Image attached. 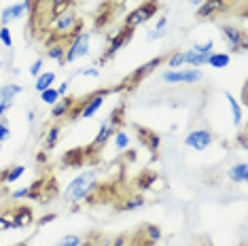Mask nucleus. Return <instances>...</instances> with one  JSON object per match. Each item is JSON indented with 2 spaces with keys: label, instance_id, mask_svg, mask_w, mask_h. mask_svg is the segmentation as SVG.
Segmentation results:
<instances>
[{
  "label": "nucleus",
  "instance_id": "f257e3e1",
  "mask_svg": "<svg viewBox=\"0 0 248 246\" xmlns=\"http://www.w3.org/2000/svg\"><path fill=\"white\" fill-rule=\"evenodd\" d=\"M98 172L95 170H87V172H81L77 174L72 181L66 184V189L62 191V198L64 202L68 204H81V202H87L92 198V193H95L98 189Z\"/></svg>",
  "mask_w": 248,
  "mask_h": 246
},
{
  "label": "nucleus",
  "instance_id": "f03ea898",
  "mask_svg": "<svg viewBox=\"0 0 248 246\" xmlns=\"http://www.w3.org/2000/svg\"><path fill=\"white\" fill-rule=\"evenodd\" d=\"M161 81L166 85H195V83L204 81V72L202 68H176V70H163L161 72Z\"/></svg>",
  "mask_w": 248,
  "mask_h": 246
},
{
  "label": "nucleus",
  "instance_id": "7ed1b4c3",
  "mask_svg": "<svg viewBox=\"0 0 248 246\" xmlns=\"http://www.w3.org/2000/svg\"><path fill=\"white\" fill-rule=\"evenodd\" d=\"M92 51V36L87 32H78L70 38V45L64 53V64H75V62L87 58Z\"/></svg>",
  "mask_w": 248,
  "mask_h": 246
},
{
  "label": "nucleus",
  "instance_id": "20e7f679",
  "mask_svg": "<svg viewBox=\"0 0 248 246\" xmlns=\"http://www.w3.org/2000/svg\"><path fill=\"white\" fill-rule=\"evenodd\" d=\"M121 115H123V108H117V110H112V113L106 117V119L100 123V127H98V134H95V138H93V144L89 149H100V147H104L106 142L110 140L112 136H115V132L119 130V125H121Z\"/></svg>",
  "mask_w": 248,
  "mask_h": 246
},
{
  "label": "nucleus",
  "instance_id": "39448f33",
  "mask_svg": "<svg viewBox=\"0 0 248 246\" xmlns=\"http://www.w3.org/2000/svg\"><path fill=\"white\" fill-rule=\"evenodd\" d=\"M159 13V2L157 0H146V2L138 4L134 11H129L127 17H125V28H138V26H144L146 21H151L155 15Z\"/></svg>",
  "mask_w": 248,
  "mask_h": 246
},
{
  "label": "nucleus",
  "instance_id": "423d86ee",
  "mask_svg": "<svg viewBox=\"0 0 248 246\" xmlns=\"http://www.w3.org/2000/svg\"><path fill=\"white\" fill-rule=\"evenodd\" d=\"M214 142V134L208 130V127H197V130H191L187 136H185L183 144L187 149H193L197 151V153H204V151H208L212 147Z\"/></svg>",
  "mask_w": 248,
  "mask_h": 246
},
{
  "label": "nucleus",
  "instance_id": "0eeeda50",
  "mask_svg": "<svg viewBox=\"0 0 248 246\" xmlns=\"http://www.w3.org/2000/svg\"><path fill=\"white\" fill-rule=\"evenodd\" d=\"M221 32L225 36V43H227L229 51H233V53H238V51L244 53L246 51V47H248V45H246V36H244V32H242L238 26H233V24L221 26Z\"/></svg>",
  "mask_w": 248,
  "mask_h": 246
},
{
  "label": "nucleus",
  "instance_id": "6e6552de",
  "mask_svg": "<svg viewBox=\"0 0 248 246\" xmlns=\"http://www.w3.org/2000/svg\"><path fill=\"white\" fill-rule=\"evenodd\" d=\"M110 92L112 89H100V92L92 93V98L85 100L83 106L78 108V117H81V119H92V117H95L98 115V110L104 106V100H106V96H108Z\"/></svg>",
  "mask_w": 248,
  "mask_h": 246
},
{
  "label": "nucleus",
  "instance_id": "1a4fd4ad",
  "mask_svg": "<svg viewBox=\"0 0 248 246\" xmlns=\"http://www.w3.org/2000/svg\"><path fill=\"white\" fill-rule=\"evenodd\" d=\"M32 0H21V2H13L9 7L0 11V26H9L11 21H19L26 17V13L30 11Z\"/></svg>",
  "mask_w": 248,
  "mask_h": 246
},
{
  "label": "nucleus",
  "instance_id": "9d476101",
  "mask_svg": "<svg viewBox=\"0 0 248 246\" xmlns=\"http://www.w3.org/2000/svg\"><path fill=\"white\" fill-rule=\"evenodd\" d=\"M77 13L72 9H64V11H60L58 15H55V19L51 21V28H53V32L55 34H60V36H70L72 34V28H75L77 24Z\"/></svg>",
  "mask_w": 248,
  "mask_h": 246
},
{
  "label": "nucleus",
  "instance_id": "9b49d317",
  "mask_svg": "<svg viewBox=\"0 0 248 246\" xmlns=\"http://www.w3.org/2000/svg\"><path fill=\"white\" fill-rule=\"evenodd\" d=\"M132 36H134V30H132V28H125V26H123L121 30L115 34V38H110V45H108V49H106V53H104V60H102V62H98L95 66L100 68V66H102L106 60H112V58H115V53L119 51V49H121L123 45H125Z\"/></svg>",
  "mask_w": 248,
  "mask_h": 246
},
{
  "label": "nucleus",
  "instance_id": "f8f14e48",
  "mask_svg": "<svg viewBox=\"0 0 248 246\" xmlns=\"http://www.w3.org/2000/svg\"><path fill=\"white\" fill-rule=\"evenodd\" d=\"M34 210L28 206H19L17 210H13V229H26L34 225Z\"/></svg>",
  "mask_w": 248,
  "mask_h": 246
},
{
  "label": "nucleus",
  "instance_id": "ddd939ff",
  "mask_svg": "<svg viewBox=\"0 0 248 246\" xmlns=\"http://www.w3.org/2000/svg\"><path fill=\"white\" fill-rule=\"evenodd\" d=\"M223 98L227 100V104H229V113H231V123H233V127H240L242 121H244V110H242V104L235 100V96L231 92H223Z\"/></svg>",
  "mask_w": 248,
  "mask_h": 246
},
{
  "label": "nucleus",
  "instance_id": "4468645a",
  "mask_svg": "<svg viewBox=\"0 0 248 246\" xmlns=\"http://www.w3.org/2000/svg\"><path fill=\"white\" fill-rule=\"evenodd\" d=\"M225 7V0H206L204 4L195 9V17L197 19H210L212 15H217L218 11Z\"/></svg>",
  "mask_w": 248,
  "mask_h": 246
},
{
  "label": "nucleus",
  "instance_id": "2eb2a0df",
  "mask_svg": "<svg viewBox=\"0 0 248 246\" xmlns=\"http://www.w3.org/2000/svg\"><path fill=\"white\" fill-rule=\"evenodd\" d=\"M163 60H166V58H155V60H151V62H146V64H142V66H140V68L136 70V72H134V75L132 77H129V83H132V85H136V83H140V81H142L144 79V77H149L151 75V72H153L155 68H159V66H161V62Z\"/></svg>",
  "mask_w": 248,
  "mask_h": 246
},
{
  "label": "nucleus",
  "instance_id": "dca6fc26",
  "mask_svg": "<svg viewBox=\"0 0 248 246\" xmlns=\"http://www.w3.org/2000/svg\"><path fill=\"white\" fill-rule=\"evenodd\" d=\"M229 64H231V55L227 51H212V53H208V64L206 66H210V68L225 70V68H229Z\"/></svg>",
  "mask_w": 248,
  "mask_h": 246
},
{
  "label": "nucleus",
  "instance_id": "f3484780",
  "mask_svg": "<svg viewBox=\"0 0 248 246\" xmlns=\"http://www.w3.org/2000/svg\"><path fill=\"white\" fill-rule=\"evenodd\" d=\"M55 81H58V72L43 70L41 75L34 79V89L41 93V92H45V89H49V87H55Z\"/></svg>",
  "mask_w": 248,
  "mask_h": 246
},
{
  "label": "nucleus",
  "instance_id": "a211bd4d",
  "mask_svg": "<svg viewBox=\"0 0 248 246\" xmlns=\"http://www.w3.org/2000/svg\"><path fill=\"white\" fill-rule=\"evenodd\" d=\"M227 178L231 183H240V184H244L248 181V166H246V161H238V164H233L227 170Z\"/></svg>",
  "mask_w": 248,
  "mask_h": 246
},
{
  "label": "nucleus",
  "instance_id": "6ab92c4d",
  "mask_svg": "<svg viewBox=\"0 0 248 246\" xmlns=\"http://www.w3.org/2000/svg\"><path fill=\"white\" fill-rule=\"evenodd\" d=\"M72 104H75V98L72 96H64V100L60 98V102L51 106V117L53 119H64L66 115H70Z\"/></svg>",
  "mask_w": 248,
  "mask_h": 246
},
{
  "label": "nucleus",
  "instance_id": "aec40b11",
  "mask_svg": "<svg viewBox=\"0 0 248 246\" xmlns=\"http://www.w3.org/2000/svg\"><path fill=\"white\" fill-rule=\"evenodd\" d=\"M185 55V66H189V68H204L208 64V53H197L193 49H187V51H183Z\"/></svg>",
  "mask_w": 248,
  "mask_h": 246
},
{
  "label": "nucleus",
  "instance_id": "412c9836",
  "mask_svg": "<svg viewBox=\"0 0 248 246\" xmlns=\"http://www.w3.org/2000/svg\"><path fill=\"white\" fill-rule=\"evenodd\" d=\"M24 92V87L19 83H7L0 87V102H15V98Z\"/></svg>",
  "mask_w": 248,
  "mask_h": 246
},
{
  "label": "nucleus",
  "instance_id": "4be33fe9",
  "mask_svg": "<svg viewBox=\"0 0 248 246\" xmlns=\"http://www.w3.org/2000/svg\"><path fill=\"white\" fill-rule=\"evenodd\" d=\"M26 174V166H21V164H17V166H13V168H9L7 172L2 170V174H0V181L2 183H7V184H13V183H17L21 176Z\"/></svg>",
  "mask_w": 248,
  "mask_h": 246
},
{
  "label": "nucleus",
  "instance_id": "5701e85b",
  "mask_svg": "<svg viewBox=\"0 0 248 246\" xmlns=\"http://www.w3.org/2000/svg\"><path fill=\"white\" fill-rule=\"evenodd\" d=\"M60 134H62V127L60 125H51L47 130V134H45V151H53L55 147H58L60 142Z\"/></svg>",
  "mask_w": 248,
  "mask_h": 246
},
{
  "label": "nucleus",
  "instance_id": "b1692460",
  "mask_svg": "<svg viewBox=\"0 0 248 246\" xmlns=\"http://www.w3.org/2000/svg\"><path fill=\"white\" fill-rule=\"evenodd\" d=\"M112 144H115V149L119 151V153H123V151H127L129 149V144H132V140H129V134L125 130H117L115 132V136L110 138Z\"/></svg>",
  "mask_w": 248,
  "mask_h": 246
},
{
  "label": "nucleus",
  "instance_id": "393cba45",
  "mask_svg": "<svg viewBox=\"0 0 248 246\" xmlns=\"http://www.w3.org/2000/svg\"><path fill=\"white\" fill-rule=\"evenodd\" d=\"M64 53H66V49H64V45L62 43H55V45H49L47 47V60L58 62L60 66H66L64 64Z\"/></svg>",
  "mask_w": 248,
  "mask_h": 246
},
{
  "label": "nucleus",
  "instance_id": "a878e982",
  "mask_svg": "<svg viewBox=\"0 0 248 246\" xmlns=\"http://www.w3.org/2000/svg\"><path fill=\"white\" fill-rule=\"evenodd\" d=\"M163 62H166L168 70H176V68H183L185 66V55H183V51H172Z\"/></svg>",
  "mask_w": 248,
  "mask_h": 246
},
{
  "label": "nucleus",
  "instance_id": "bb28decb",
  "mask_svg": "<svg viewBox=\"0 0 248 246\" xmlns=\"http://www.w3.org/2000/svg\"><path fill=\"white\" fill-rule=\"evenodd\" d=\"M38 96H41V102H43L45 106H53V104H58V102H60V98H62L55 87L45 89V92H41Z\"/></svg>",
  "mask_w": 248,
  "mask_h": 246
},
{
  "label": "nucleus",
  "instance_id": "cd10ccee",
  "mask_svg": "<svg viewBox=\"0 0 248 246\" xmlns=\"http://www.w3.org/2000/svg\"><path fill=\"white\" fill-rule=\"evenodd\" d=\"M81 236H77V233H66V236H62L58 242L51 244V246H78L81 244Z\"/></svg>",
  "mask_w": 248,
  "mask_h": 246
},
{
  "label": "nucleus",
  "instance_id": "c85d7f7f",
  "mask_svg": "<svg viewBox=\"0 0 248 246\" xmlns=\"http://www.w3.org/2000/svg\"><path fill=\"white\" fill-rule=\"evenodd\" d=\"M77 77H85V79H100V68L98 66H85V68H78L77 72H75Z\"/></svg>",
  "mask_w": 248,
  "mask_h": 246
},
{
  "label": "nucleus",
  "instance_id": "c756f323",
  "mask_svg": "<svg viewBox=\"0 0 248 246\" xmlns=\"http://www.w3.org/2000/svg\"><path fill=\"white\" fill-rule=\"evenodd\" d=\"M193 51H197V53H212L214 51V41H204V43H193Z\"/></svg>",
  "mask_w": 248,
  "mask_h": 246
},
{
  "label": "nucleus",
  "instance_id": "7c9ffc66",
  "mask_svg": "<svg viewBox=\"0 0 248 246\" xmlns=\"http://www.w3.org/2000/svg\"><path fill=\"white\" fill-rule=\"evenodd\" d=\"M144 233H146V238H149V242H153V244L161 240V229L157 227V225H146Z\"/></svg>",
  "mask_w": 248,
  "mask_h": 246
},
{
  "label": "nucleus",
  "instance_id": "2f4dec72",
  "mask_svg": "<svg viewBox=\"0 0 248 246\" xmlns=\"http://www.w3.org/2000/svg\"><path fill=\"white\" fill-rule=\"evenodd\" d=\"M0 43H2L7 49L13 47V36H11L9 26H0Z\"/></svg>",
  "mask_w": 248,
  "mask_h": 246
},
{
  "label": "nucleus",
  "instance_id": "473e14b6",
  "mask_svg": "<svg viewBox=\"0 0 248 246\" xmlns=\"http://www.w3.org/2000/svg\"><path fill=\"white\" fill-rule=\"evenodd\" d=\"M142 206H144V198L142 195H136V198L127 200L125 206H123V210H138V208H142Z\"/></svg>",
  "mask_w": 248,
  "mask_h": 246
},
{
  "label": "nucleus",
  "instance_id": "72a5a7b5",
  "mask_svg": "<svg viewBox=\"0 0 248 246\" xmlns=\"http://www.w3.org/2000/svg\"><path fill=\"white\" fill-rule=\"evenodd\" d=\"M11 138V125H9V119H0V142H7Z\"/></svg>",
  "mask_w": 248,
  "mask_h": 246
},
{
  "label": "nucleus",
  "instance_id": "f704fd0d",
  "mask_svg": "<svg viewBox=\"0 0 248 246\" xmlns=\"http://www.w3.org/2000/svg\"><path fill=\"white\" fill-rule=\"evenodd\" d=\"M26 198H32L30 187H19V189H15V191H11V200H26Z\"/></svg>",
  "mask_w": 248,
  "mask_h": 246
},
{
  "label": "nucleus",
  "instance_id": "c9c22d12",
  "mask_svg": "<svg viewBox=\"0 0 248 246\" xmlns=\"http://www.w3.org/2000/svg\"><path fill=\"white\" fill-rule=\"evenodd\" d=\"M43 66H45V60H43V58H38V60L32 62V64H30V77H32V79H36V77L41 75V72H43Z\"/></svg>",
  "mask_w": 248,
  "mask_h": 246
},
{
  "label": "nucleus",
  "instance_id": "e433bc0d",
  "mask_svg": "<svg viewBox=\"0 0 248 246\" xmlns=\"http://www.w3.org/2000/svg\"><path fill=\"white\" fill-rule=\"evenodd\" d=\"M166 32H168V30H153V28H151V30L146 32V43H155V41H159V38L166 36Z\"/></svg>",
  "mask_w": 248,
  "mask_h": 246
},
{
  "label": "nucleus",
  "instance_id": "4c0bfd02",
  "mask_svg": "<svg viewBox=\"0 0 248 246\" xmlns=\"http://www.w3.org/2000/svg\"><path fill=\"white\" fill-rule=\"evenodd\" d=\"M153 30H168V17H166V15H161V17L155 21Z\"/></svg>",
  "mask_w": 248,
  "mask_h": 246
},
{
  "label": "nucleus",
  "instance_id": "58836bf2",
  "mask_svg": "<svg viewBox=\"0 0 248 246\" xmlns=\"http://www.w3.org/2000/svg\"><path fill=\"white\" fill-rule=\"evenodd\" d=\"M13 106H15V102H0V119H4V115H7Z\"/></svg>",
  "mask_w": 248,
  "mask_h": 246
},
{
  "label": "nucleus",
  "instance_id": "ea45409f",
  "mask_svg": "<svg viewBox=\"0 0 248 246\" xmlns=\"http://www.w3.org/2000/svg\"><path fill=\"white\" fill-rule=\"evenodd\" d=\"M55 89H58V93H60V96H68V89H70V83H68V81H62V83H60V85H58V87H55Z\"/></svg>",
  "mask_w": 248,
  "mask_h": 246
},
{
  "label": "nucleus",
  "instance_id": "a19ab883",
  "mask_svg": "<svg viewBox=\"0 0 248 246\" xmlns=\"http://www.w3.org/2000/svg\"><path fill=\"white\" fill-rule=\"evenodd\" d=\"M55 219H58V215H47V216H43V219H38L36 223H38V225H47V223H51V221H55Z\"/></svg>",
  "mask_w": 248,
  "mask_h": 246
},
{
  "label": "nucleus",
  "instance_id": "79ce46f5",
  "mask_svg": "<svg viewBox=\"0 0 248 246\" xmlns=\"http://www.w3.org/2000/svg\"><path fill=\"white\" fill-rule=\"evenodd\" d=\"M110 246H125V236H117V238L110 242Z\"/></svg>",
  "mask_w": 248,
  "mask_h": 246
},
{
  "label": "nucleus",
  "instance_id": "37998d69",
  "mask_svg": "<svg viewBox=\"0 0 248 246\" xmlns=\"http://www.w3.org/2000/svg\"><path fill=\"white\" fill-rule=\"evenodd\" d=\"M26 119H28V123H30V125H34V121H36V113H34V110H28V113H26Z\"/></svg>",
  "mask_w": 248,
  "mask_h": 246
},
{
  "label": "nucleus",
  "instance_id": "c03bdc74",
  "mask_svg": "<svg viewBox=\"0 0 248 246\" xmlns=\"http://www.w3.org/2000/svg\"><path fill=\"white\" fill-rule=\"evenodd\" d=\"M51 4H53V9H60L62 4H68V0H51Z\"/></svg>",
  "mask_w": 248,
  "mask_h": 246
},
{
  "label": "nucleus",
  "instance_id": "a18cd8bd",
  "mask_svg": "<svg viewBox=\"0 0 248 246\" xmlns=\"http://www.w3.org/2000/svg\"><path fill=\"white\" fill-rule=\"evenodd\" d=\"M204 2H206V0H189V4H191V7H195V9L200 7V4H204Z\"/></svg>",
  "mask_w": 248,
  "mask_h": 246
},
{
  "label": "nucleus",
  "instance_id": "49530a36",
  "mask_svg": "<svg viewBox=\"0 0 248 246\" xmlns=\"http://www.w3.org/2000/svg\"><path fill=\"white\" fill-rule=\"evenodd\" d=\"M78 246H93V242H92V240H81V244H78Z\"/></svg>",
  "mask_w": 248,
  "mask_h": 246
},
{
  "label": "nucleus",
  "instance_id": "de8ad7c7",
  "mask_svg": "<svg viewBox=\"0 0 248 246\" xmlns=\"http://www.w3.org/2000/svg\"><path fill=\"white\" fill-rule=\"evenodd\" d=\"M11 72H13V77H19V75H21V70L17 68V66H15V68H13V70H11Z\"/></svg>",
  "mask_w": 248,
  "mask_h": 246
},
{
  "label": "nucleus",
  "instance_id": "09e8293b",
  "mask_svg": "<svg viewBox=\"0 0 248 246\" xmlns=\"http://www.w3.org/2000/svg\"><path fill=\"white\" fill-rule=\"evenodd\" d=\"M110 242H112V240H102V244H100V246H110Z\"/></svg>",
  "mask_w": 248,
  "mask_h": 246
},
{
  "label": "nucleus",
  "instance_id": "8fccbe9b",
  "mask_svg": "<svg viewBox=\"0 0 248 246\" xmlns=\"http://www.w3.org/2000/svg\"><path fill=\"white\" fill-rule=\"evenodd\" d=\"M15 246H30V242H17Z\"/></svg>",
  "mask_w": 248,
  "mask_h": 246
},
{
  "label": "nucleus",
  "instance_id": "3c124183",
  "mask_svg": "<svg viewBox=\"0 0 248 246\" xmlns=\"http://www.w3.org/2000/svg\"><path fill=\"white\" fill-rule=\"evenodd\" d=\"M2 66H4V64H2V60H0V70H2Z\"/></svg>",
  "mask_w": 248,
  "mask_h": 246
},
{
  "label": "nucleus",
  "instance_id": "603ef678",
  "mask_svg": "<svg viewBox=\"0 0 248 246\" xmlns=\"http://www.w3.org/2000/svg\"><path fill=\"white\" fill-rule=\"evenodd\" d=\"M0 151H2V142H0Z\"/></svg>",
  "mask_w": 248,
  "mask_h": 246
},
{
  "label": "nucleus",
  "instance_id": "864d4df0",
  "mask_svg": "<svg viewBox=\"0 0 248 246\" xmlns=\"http://www.w3.org/2000/svg\"><path fill=\"white\" fill-rule=\"evenodd\" d=\"M0 174H2V168H0Z\"/></svg>",
  "mask_w": 248,
  "mask_h": 246
}]
</instances>
